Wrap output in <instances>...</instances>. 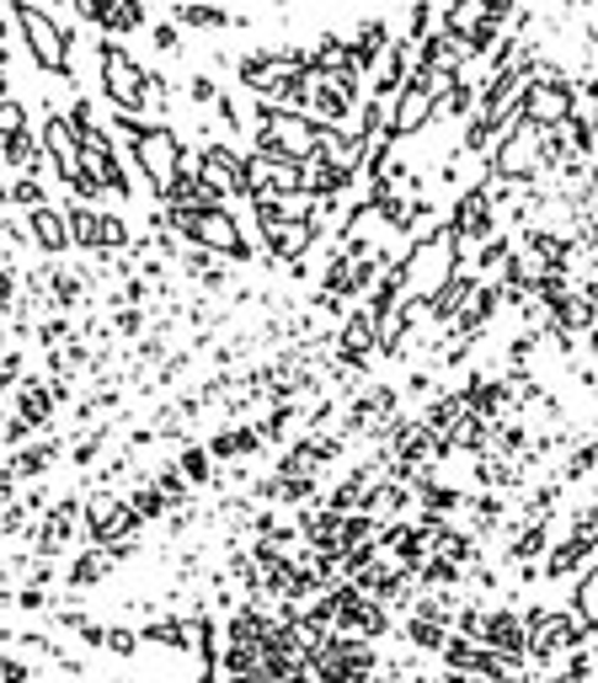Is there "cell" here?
Segmentation results:
<instances>
[{
  "instance_id": "21",
  "label": "cell",
  "mask_w": 598,
  "mask_h": 683,
  "mask_svg": "<svg viewBox=\"0 0 598 683\" xmlns=\"http://www.w3.org/2000/svg\"><path fill=\"white\" fill-rule=\"evenodd\" d=\"M406 390H411V395H433V369H417L406 379Z\"/></svg>"
},
{
  "instance_id": "7",
  "label": "cell",
  "mask_w": 598,
  "mask_h": 683,
  "mask_svg": "<svg viewBox=\"0 0 598 683\" xmlns=\"http://www.w3.org/2000/svg\"><path fill=\"white\" fill-rule=\"evenodd\" d=\"M22 27H27V43H33V54H38L43 69H65V33H60L43 11L22 5Z\"/></svg>"
},
{
  "instance_id": "26",
  "label": "cell",
  "mask_w": 598,
  "mask_h": 683,
  "mask_svg": "<svg viewBox=\"0 0 598 683\" xmlns=\"http://www.w3.org/2000/svg\"><path fill=\"white\" fill-rule=\"evenodd\" d=\"M65 683H80V679H65ZM86 683H97V679H86Z\"/></svg>"
},
{
  "instance_id": "8",
  "label": "cell",
  "mask_w": 598,
  "mask_h": 683,
  "mask_svg": "<svg viewBox=\"0 0 598 683\" xmlns=\"http://www.w3.org/2000/svg\"><path fill=\"white\" fill-rule=\"evenodd\" d=\"M208 454H214V465H246V459H257L267 443L257 428H214V438L203 443Z\"/></svg>"
},
{
  "instance_id": "22",
  "label": "cell",
  "mask_w": 598,
  "mask_h": 683,
  "mask_svg": "<svg viewBox=\"0 0 598 683\" xmlns=\"http://www.w3.org/2000/svg\"><path fill=\"white\" fill-rule=\"evenodd\" d=\"M5 422H11V412H5V406H0V443H5Z\"/></svg>"
},
{
  "instance_id": "17",
  "label": "cell",
  "mask_w": 598,
  "mask_h": 683,
  "mask_svg": "<svg viewBox=\"0 0 598 683\" xmlns=\"http://www.w3.org/2000/svg\"><path fill=\"white\" fill-rule=\"evenodd\" d=\"M5 203H22V208H38V203H49V198H43V182H38V177H22V182H11V192H5Z\"/></svg>"
},
{
  "instance_id": "1",
  "label": "cell",
  "mask_w": 598,
  "mask_h": 683,
  "mask_svg": "<svg viewBox=\"0 0 598 683\" xmlns=\"http://www.w3.org/2000/svg\"><path fill=\"white\" fill-rule=\"evenodd\" d=\"M171 225L203 246L208 256H230V262H246L252 256V241L241 236V225H236V214H225V208H208V214H171Z\"/></svg>"
},
{
  "instance_id": "12",
  "label": "cell",
  "mask_w": 598,
  "mask_h": 683,
  "mask_svg": "<svg viewBox=\"0 0 598 683\" xmlns=\"http://www.w3.org/2000/svg\"><path fill=\"white\" fill-rule=\"evenodd\" d=\"M124 497H129V513H133V523H139V529H150V523H161V518L171 513V502L161 497L150 481H133Z\"/></svg>"
},
{
  "instance_id": "13",
  "label": "cell",
  "mask_w": 598,
  "mask_h": 683,
  "mask_svg": "<svg viewBox=\"0 0 598 683\" xmlns=\"http://www.w3.org/2000/svg\"><path fill=\"white\" fill-rule=\"evenodd\" d=\"M177 470L188 476V486H219V470H214V454H208L203 443H188V448H182Z\"/></svg>"
},
{
  "instance_id": "11",
  "label": "cell",
  "mask_w": 598,
  "mask_h": 683,
  "mask_svg": "<svg viewBox=\"0 0 598 683\" xmlns=\"http://www.w3.org/2000/svg\"><path fill=\"white\" fill-rule=\"evenodd\" d=\"M107 91L118 107H139L144 102V86H139V69H133L118 49H107Z\"/></svg>"
},
{
  "instance_id": "16",
  "label": "cell",
  "mask_w": 598,
  "mask_h": 683,
  "mask_svg": "<svg viewBox=\"0 0 598 683\" xmlns=\"http://www.w3.org/2000/svg\"><path fill=\"white\" fill-rule=\"evenodd\" d=\"M27 379V358H22V347H5L0 353V390H16Z\"/></svg>"
},
{
  "instance_id": "6",
  "label": "cell",
  "mask_w": 598,
  "mask_h": 683,
  "mask_svg": "<svg viewBox=\"0 0 598 683\" xmlns=\"http://www.w3.org/2000/svg\"><path fill=\"white\" fill-rule=\"evenodd\" d=\"M11 412H16L33 433H49V428H54L60 401H54V390H49V379H43V374H27V379L11 390Z\"/></svg>"
},
{
  "instance_id": "19",
  "label": "cell",
  "mask_w": 598,
  "mask_h": 683,
  "mask_svg": "<svg viewBox=\"0 0 598 683\" xmlns=\"http://www.w3.org/2000/svg\"><path fill=\"white\" fill-rule=\"evenodd\" d=\"M0 683H38V673H33V662H22V657H0Z\"/></svg>"
},
{
  "instance_id": "18",
  "label": "cell",
  "mask_w": 598,
  "mask_h": 683,
  "mask_svg": "<svg viewBox=\"0 0 598 683\" xmlns=\"http://www.w3.org/2000/svg\"><path fill=\"white\" fill-rule=\"evenodd\" d=\"M11 134H27V113H22V102H0V144L11 139Z\"/></svg>"
},
{
  "instance_id": "2",
  "label": "cell",
  "mask_w": 598,
  "mask_h": 683,
  "mask_svg": "<svg viewBox=\"0 0 598 683\" xmlns=\"http://www.w3.org/2000/svg\"><path fill=\"white\" fill-rule=\"evenodd\" d=\"M65 219H69V241L80 251H91V256H118L129 246V225L118 214H102L91 203H69Z\"/></svg>"
},
{
  "instance_id": "24",
  "label": "cell",
  "mask_w": 598,
  "mask_h": 683,
  "mask_svg": "<svg viewBox=\"0 0 598 683\" xmlns=\"http://www.w3.org/2000/svg\"><path fill=\"white\" fill-rule=\"evenodd\" d=\"M5 192H11V187H5V182H0V203H5Z\"/></svg>"
},
{
  "instance_id": "25",
  "label": "cell",
  "mask_w": 598,
  "mask_h": 683,
  "mask_svg": "<svg viewBox=\"0 0 598 683\" xmlns=\"http://www.w3.org/2000/svg\"><path fill=\"white\" fill-rule=\"evenodd\" d=\"M0 102H5V80H0Z\"/></svg>"
},
{
  "instance_id": "4",
  "label": "cell",
  "mask_w": 598,
  "mask_h": 683,
  "mask_svg": "<svg viewBox=\"0 0 598 683\" xmlns=\"http://www.w3.org/2000/svg\"><path fill=\"white\" fill-rule=\"evenodd\" d=\"M80 513H86V502H80V492H69V497H60L43 518H38V529H33V556L38 560H60L80 540Z\"/></svg>"
},
{
  "instance_id": "15",
  "label": "cell",
  "mask_w": 598,
  "mask_h": 683,
  "mask_svg": "<svg viewBox=\"0 0 598 683\" xmlns=\"http://www.w3.org/2000/svg\"><path fill=\"white\" fill-rule=\"evenodd\" d=\"M139 624H107V646L102 652H113V657H139Z\"/></svg>"
},
{
  "instance_id": "9",
  "label": "cell",
  "mask_w": 598,
  "mask_h": 683,
  "mask_svg": "<svg viewBox=\"0 0 598 683\" xmlns=\"http://www.w3.org/2000/svg\"><path fill=\"white\" fill-rule=\"evenodd\" d=\"M27 236H33V246H43V256H65L75 241H69V219L60 208H49V203H38V208H27Z\"/></svg>"
},
{
  "instance_id": "3",
  "label": "cell",
  "mask_w": 598,
  "mask_h": 683,
  "mask_svg": "<svg viewBox=\"0 0 598 683\" xmlns=\"http://www.w3.org/2000/svg\"><path fill=\"white\" fill-rule=\"evenodd\" d=\"M129 529H139V523H133L124 492L97 486V492L86 497V513H80V545H113V540L129 534Z\"/></svg>"
},
{
  "instance_id": "20",
  "label": "cell",
  "mask_w": 598,
  "mask_h": 683,
  "mask_svg": "<svg viewBox=\"0 0 598 683\" xmlns=\"http://www.w3.org/2000/svg\"><path fill=\"white\" fill-rule=\"evenodd\" d=\"M113 331H118V337H139V331H144V315H139V305H124V311L113 315Z\"/></svg>"
},
{
  "instance_id": "5",
  "label": "cell",
  "mask_w": 598,
  "mask_h": 683,
  "mask_svg": "<svg viewBox=\"0 0 598 683\" xmlns=\"http://www.w3.org/2000/svg\"><path fill=\"white\" fill-rule=\"evenodd\" d=\"M133 161H139V172L155 182V192H166L171 177L182 172V144H177L166 128H139V139H133Z\"/></svg>"
},
{
  "instance_id": "14",
  "label": "cell",
  "mask_w": 598,
  "mask_h": 683,
  "mask_svg": "<svg viewBox=\"0 0 598 683\" xmlns=\"http://www.w3.org/2000/svg\"><path fill=\"white\" fill-rule=\"evenodd\" d=\"M406 641H411L417 652H444V641H449V624L411 615V620H406Z\"/></svg>"
},
{
  "instance_id": "23",
  "label": "cell",
  "mask_w": 598,
  "mask_h": 683,
  "mask_svg": "<svg viewBox=\"0 0 598 683\" xmlns=\"http://www.w3.org/2000/svg\"><path fill=\"white\" fill-rule=\"evenodd\" d=\"M0 60H5V27H0Z\"/></svg>"
},
{
  "instance_id": "10",
  "label": "cell",
  "mask_w": 598,
  "mask_h": 683,
  "mask_svg": "<svg viewBox=\"0 0 598 683\" xmlns=\"http://www.w3.org/2000/svg\"><path fill=\"white\" fill-rule=\"evenodd\" d=\"M113 571H118V560H113V551H107V545H86L80 556L69 560V571H65V593H86V587L107 582Z\"/></svg>"
}]
</instances>
